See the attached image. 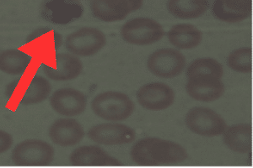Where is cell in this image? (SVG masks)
Instances as JSON below:
<instances>
[{
	"instance_id": "6da1fadb",
	"label": "cell",
	"mask_w": 253,
	"mask_h": 168,
	"mask_svg": "<svg viewBox=\"0 0 253 168\" xmlns=\"http://www.w3.org/2000/svg\"><path fill=\"white\" fill-rule=\"evenodd\" d=\"M130 156L138 165L175 164L188 158L187 150L178 143L156 137H146L132 145Z\"/></svg>"
},
{
	"instance_id": "7a4b0ae2",
	"label": "cell",
	"mask_w": 253,
	"mask_h": 168,
	"mask_svg": "<svg viewBox=\"0 0 253 168\" xmlns=\"http://www.w3.org/2000/svg\"><path fill=\"white\" fill-rule=\"evenodd\" d=\"M93 113L101 120L124 121L132 116L135 104L127 94L119 91H106L96 94L90 103Z\"/></svg>"
},
{
	"instance_id": "3957f363",
	"label": "cell",
	"mask_w": 253,
	"mask_h": 168,
	"mask_svg": "<svg viewBox=\"0 0 253 168\" xmlns=\"http://www.w3.org/2000/svg\"><path fill=\"white\" fill-rule=\"evenodd\" d=\"M121 38L133 46H150L164 37L161 24L151 18L138 17L126 21L120 29Z\"/></svg>"
},
{
	"instance_id": "277c9868",
	"label": "cell",
	"mask_w": 253,
	"mask_h": 168,
	"mask_svg": "<svg viewBox=\"0 0 253 168\" xmlns=\"http://www.w3.org/2000/svg\"><path fill=\"white\" fill-rule=\"evenodd\" d=\"M106 45V34L92 26H84L71 32L64 40L65 49L76 57H92L101 52Z\"/></svg>"
},
{
	"instance_id": "5b68a950",
	"label": "cell",
	"mask_w": 253,
	"mask_h": 168,
	"mask_svg": "<svg viewBox=\"0 0 253 168\" xmlns=\"http://www.w3.org/2000/svg\"><path fill=\"white\" fill-rule=\"evenodd\" d=\"M187 60L184 55L175 48L158 49L147 59V68L151 74L163 79L178 77L184 71Z\"/></svg>"
},
{
	"instance_id": "8992f818",
	"label": "cell",
	"mask_w": 253,
	"mask_h": 168,
	"mask_svg": "<svg viewBox=\"0 0 253 168\" xmlns=\"http://www.w3.org/2000/svg\"><path fill=\"white\" fill-rule=\"evenodd\" d=\"M185 123L193 133L208 138L220 136L227 128L224 118L207 107L190 108L185 117Z\"/></svg>"
},
{
	"instance_id": "52a82bcc",
	"label": "cell",
	"mask_w": 253,
	"mask_h": 168,
	"mask_svg": "<svg viewBox=\"0 0 253 168\" xmlns=\"http://www.w3.org/2000/svg\"><path fill=\"white\" fill-rule=\"evenodd\" d=\"M55 149L42 140H26L15 145L11 153L13 163L20 166H47L53 162Z\"/></svg>"
},
{
	"instance_id": "ba28073f",
	"label": "cell",
	"mask_w": 253,
	"mask_h": 168,
	"mask_svg": "<svg viewBox=\"0 0 253 168\" xmlns=\"http://www.w3.org/2000/svg\"><path fill=\"white\" fill-rule=\"evenodd\" d=\"M136 99L142 108L150 111H162L170 108L175 101V92L166 83H146L136 93Z\"/></svg>"
},
{
	"instance_id": "9c48e42d",
	"label": "cell",
	"mask_w": 253,
	"mask_h": 168,
	"mask_svg": "<svg viewBox=\"0 0 253 168\" xmlns=\"http://www.w3.org/2000/svg\"><path fill=\"white\" fill-rule=\"evenodd\" d=\"M46 77L54 82H68L75 79L83 71V63L71 53H56L42 63Z\"/></svg>"
},
{
	"instance_id": "30bf717a",
	"label": "cell",
	"mask_w": 253,
	"mask_h": 168,
	"mask_svg": "<svg viewBox=\"0 0 253 168\" xmlns=\"http://www.w3.org/2000/svg\"><path fill=\"white\" fill-rule=\"evenodd\" d=\"M143 5L144 0H91L89 9L95 19L109 23L124 20Z\"/></svg>"
},
{
	"instance_id": "8fae6325",
	"label": "cell",
	"mask_w": 253,
	"mask_h": 168,
	"mask_svg": "<svg viewBox=\"0 0 253 168\" xmlns=\"http://www.w3.org/2000/svg\"><path fill=\"white\" fill-rule=\"evenodd\" d=\"M87 135L89 140L99 145H123L135 140L136 131L121 123H101L89 129Z\"/></svg>"
},
{
	"instance_id": "7c38bea8",
	"label": "cell",
	"mask_w": 253,
	"mask_h": 168,
	"mask_svg": "<svg viewBox=\"0 0 253 168\" xmlns=\"http://www.w3.org/2000/svg\"><path fill=\"white\" fill-rule=\"evenodd\" d=\"M49 102L52 110L59 115L76 117L86 110L88 98L78 89L63 88L52 93Z\"/></svg>"
},
{
	"instance_id": "4fadbf2b",
	"label": "cell",
	"mask_w": 253,
	"mask_h": 168,
	"mask_svg": "<svg viewBox=\"0 0 253 168\" xmlns=\"http://www.w3.org/2000/svg\"><path fill=\"white\" fill-rule=\"evenodd\" d=\"M222 80L212 76H198L187 78L186 91L190 97L199 102L213 103L224 95Z\"/></svg>"
},
{
	"instance_id": "5bb4252c",
	"label": "cell",
	"mask_w": 253,
	"mask_h": 168,
	"mask_svg": "<svg viewBox=\"0 0 253 168\" xmlns=\"http://www.w3.org/2000/svg\"><path fill=\"white\" fill-rule=\"evenodd\" d=\"M48 135L55 145L66 148L81 143L85 131L81 123L68 117L55 120L49 127Z\"/></svg>"
},
{
	"instance_id": "9a60e30c",
	"label": "cell",
	"mask_w": 253,
	"mask_h": 168,
	"mask_svg": "<svg viewBox=\"0 0 253 168\" xmlns=\"http://www.w3.org/2000/svg\"><path fill=\"white\" fill-rule=\"evenodd\" d=\"M69 161L73 166H121L119 160L98 145H83L75 149L69 155Z\"/></svg>"
},
{
	"instance_id": "2e32d148",
	"label": "cell",
	"mask_w": 253,
	"mask_h": 168,
	"mask_svg": "<svg viewBox=\"0 0 253 168\" xmlns=\"http://www.w3.org/2000/svg\"><path fill=\"white\" fill-rule=\"evenodd\" d=\"M212 12L221 21L240 22L250 17L252 0H215Z\"/></svg>"
},
{
	"instance_id": "e0dca14e",
	"label": "cell",
	"mask_w": 253,
	"mask_h": 168,
	"mask_svg": "<svg viewBox=\"0 0 253 168\" xmlns=\"http://www.w3.org/2000/svg\"><path fill=\"white\" fill-rule=\"evenodd\" d=\"M167 39L175 49L192 50L201 44L203 32L193 24H176L167 32Z\"/></svg>"
},
{
	"instance_id": "ac0fdd59",
	"label": "cell",
	"mask_w": 253,
	"mask_h": 168,
	"mask_svg": "<svg viewBox=\"0 0 253 168\" xmlns=\"http://www.w3.org/2000/svg\"><path fill=\"white\" fill-rule=\"evenodd\" d=\"M26 43L39 53L58 51L63 45V35L54 29L42 26L35 29L26 37Z\"/></svg>"
},
{
	"instance_id": "d6986e66",
	"label": "cell",
	"mask_w": 253,
	"mask_h": 168,
	"mask_svg": "<svg viewBox=\"0 0 253 168\" xmlns=\"http://www.w3.org/2000/svg\"><path fill=\"white\" fill-rule=\"evenodd\" d=\"M223 141L230 151L246 154L252 150V126L248 123L235 124L225 129Z\"/></svg>"
},
{
	"instance_id": "ffe728a7",
	"label": "cell",
	"mask_w": 253,
	"mask_h": 168,
	"mask_svg": "<svg viewBox=\"0 0 253 168\" xmlns=\"http://www.w3.org/2000/svg\"><path fill=\"white\" fill-rule=\"evenodd\" d=\"M32 57L20 49L0 52V71L9 76H22L29 69Z\"/></svg>"
},
{
	"instance_id": "44dd1931",
	"label": "cell",
	"mask_w": 253,
	"mask_h": 168,
	"mask_svg": "<svg viewBox=\"0 0 253 168\" xmlns=\"http://www.w3.org/2000/svg\"><path fill=\"white\" fill-rule=\"evenodd\" d=\"M52 85L45 77L35 75L23 89V93L18 98L20 105L31 106L42 103L50 96Z\"/></svg>"
},
{
	"instance_id": "7402d4cb",
	"label": "cell",
	"mask_w": 253,
	"mask_h": 168,
	"mask_svg": "<svg viewBox=\"0 0 253 168\" xmlns=\"http://www.w3.org/2000/svg\"><path fill=\"white\" fill-rule=\"evenodd\" d=\"M167 11L181 20H194L207 12V0H167Z\"/></svg>"
},
{
	"instance_id": "603a6c76",
	"label": "cell",
	"mask_w": 253,
	"mask_h": 168,
	"mask_svg": "<svg viewBox=\"0 0 253 168\" xmlns=\"http://www.w3.org/2000/svg\"><path fill=\"white\" fill-rule=\"evenodd\" d=\"M187 78L198 76H212L222 79L224 68L219 61L211 57H201L193 61L187 67Z\"/></svg>"
},
{
	"instance_id": "cb8c5ba5",
	"label": "cell",
	"mask_w": 253,
	"mask_h": 168,
	"mask_svg": "<svg viewBox=\"0 0 253 168\" xmlns=\"http://www.w3.org/2000/svg\"><path fill=\"white\" fill-rule=\"evenodd\" d=\"M252 55L250 47H240L230 52L226 63L232 71L242 74H249L253 69Z\"/></svg>"
},
{
	"instance_id": "d4e9b609",
	"label": "cell",
	"mask_w": 253,
	"mask_h": 168,
	"mask_svg": "<svg viewBox=\"0 0 253 168\" xmlns=\"http://www.w3.org/2000/svg\"><path fill=\"white\" fill-rule=\"evenodd\" d=\"M14 145V138L7 131L0 130V155L9 151Z\"/></svg>"
},
{
	"instance_id": "484cf974",
	"label": "cell",
	"mask_w": 253,
	"mask_h": 168,
	"mask_svg": "<svg viewBox=\"0 0 253 168\" xmlns=\"http://www.w3.org/2000/svg\"><path fill=\"white\" fill-rule=\"evenodd\" d=\"M22 83V80L20 79V77L15 79V81H13L12 83H9V85L6 87V97L11 100L12 98L14 97V95H17L19 96L20 92L22 90V89L20 88V84Z\"/></svg>"
},
{
	"instance_id": "4316f807",
	"label": "cell",
	"mask_w": 253,
	"mask_h": 168,
	"mask_svg": "<svg viewBox=\"0 0 253 168\" xmlns=\"http://www.w3.org/2000/svg\"><path fill=\"white\" fill-rule=\"evenodd\" d=\"M90 1H91V0H90Z\"/></svg>"
}]
</instances>
